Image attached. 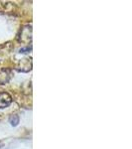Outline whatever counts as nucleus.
I'll list each match as a JSON object with an SVG mask.
<instances>
[{
    "mask_svg": "<svg viewBox=\"0 0 132 149\" xmlns=\"http://www.w3.org/2000/svg\"><path fill=\"white\" fill-rule=\"evenodd\" d=\"M31 48H22V49H20V53H27V51H30Z\"/></svg>",
    "mask_w": 132,
    "mask_h": 149,
    "instance_id": "obj_4",
    "label": "nucleus"
},
{
    "mask_svg": "<svg viewBox=\"0 0 132 149\" xmlns=\"http://www.w3.org/2000/svg\"><path fill=\"white\" fill-rule=\"evenodd\" d=\"M12 102V97L10 95L7 93H0V109H4V107H8Z\"/></svg>",
    "mask_w": 132,
    "mask_h": 149,
    "instance_id": "obj_1",
    "label": "nucleus"
},
{
    "mask_svg": "<svg viewBox=\"0 0 132 149\" xmlns=\"http://www.w3.org/2000/svg\"><path fill=\"white\" fill-rule=\"evenodd\" d=\"M9 78H10V74H9L8 71L3 70V71L0 72V85L7 83L9 81Z\"/></svg>",
    "mask_w": 132,
    "mask_h": 149,
    "instance_id": "obj_2",
    "label": "nucleus"
},
{
    "mask_svg": "<svg viewBox=\"0 0 132 149\" xmlns=\"http://www.w3.org/2000/svg\"><path fill=\"white\" fill-rule=\"evenodd\" d=\"M9 121H10L11 125L16 126L19 123V116L18 115H11L10 118H9Z\"/></svg>",
    "mask_w": 132,
    "mask_h": 149,
    "instance_id": "obj_3",
    "label": "nucleus"
}]
</instances>
